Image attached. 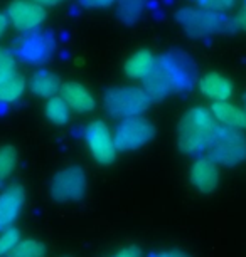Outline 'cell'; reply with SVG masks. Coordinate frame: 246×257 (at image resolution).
Instances as JSON below:
<instances>
[{
	"mask_svg": "<svg viewBox=\"0 0 246 257\" xmlns=\"http://www.w3.org/2000/svg\"><path fill=\"white\" fill-rule=\"evenodd\" d=\"M233 26L234 29H238V31L246 32V2H244V6L239 9V12L236 14V17L233 19Z\"/></svg>",
	"mask_w": 246,
	"mask_h": 257,
	"instance_id": "27",
	"label": "cell"
},
{
	"mask_svg": "<svg viewBox=\"0 0 246 257\" xmlns=\"http://www.w3.org/2000/svg\"><path fill=\"white\" fill-rule=\"evenodd\" d=\"M17 150L12 145L0 147V185L7 182V178L12 175V172L17 167Z\"/></svg>",
	"mask_w": 246,
	"mask_h": 257,
	"instance_id": "22",
	"label": "cell"
},
{
	"mask_svg": "<svg viewBox=\"0 0 246 257\" xmlns=\"http://www.w3.org/2000/svg\"><path fill=\"white\" fill-rule=\"evenodd\" d=\"M155 61L157 57L152 54L150 51L147 49H140L137 52H133L132 56L125 61L123 64V71L125 74L132 79H145L147 76H150V72L155 67Z\"/></svg>",
	"mask_w": 246,
	"mask_h": 257,
	"instance_id": "16",
	"label": "cell"
},
{
	"mask_svg": "<svg viewBox=\"0 0 246 257\" xmlns=\"http://www.w3.org/2000/svg\"><path fill=\"white\" fill-rule=\"evenodd\" d=\"M113 257H142V250L138 249V247H125V249H122L120 252H117Z\"/></svg>",
	"mask_w": 246,
	"mask_h": 257,
	"instance_id": "28",
	"label": "cell"
},
{
	"mask_svg": "<svg viewBox=\"0 0 246 257\" xmlns=\"http://www.w3.org/2000/svg\"><path fill=\"white\" fill-rule=\"evenodd\" d=\"M211 114L214 119L221 123V126H228V128L246 132V109L239 108L236 104H231L229 101L224 103H214L211 106Z\"/></svg>",
	"mask_w": 246,
	"mask_h": 257,
	"instance_id": "15",
	"label": "cell"
},
{
	"mask_svg": "<svg viewBox=\"0 0 246 257\" xmlns=\"http://www.w3.org/2000/svg\"><path fill=\"white\" fill-rule=\"evenodd\" d=\"M148 0H117V16L123 24L132 26L142 17Z\"/></svg>",
	"mask_w": 246,
	"mask_h": 257,
	"instance_id": "19",
	"label": "cell"
},
{
	"mask_svg": "<svg viewBox=\"0 0 246 257\" xmlns=\"http://www.w3.org/2000/svg\"><path fill=\"white\" fill-rule=\"evenodd\" d=\"M219 167L209 157L197 158L189 170L191 185L201 193H213L219 185Z\"/></svg>",
	"mask_w": 246,
	"mask_h": 257,
	"instance_id": "11",
	"label": "cell"
},
{
	"mask_svg": "<svg viewBox=\"0 0 246 257\" xmlns=\"http://www.w3.org/2000/svg\"><path fill=\"white\" fill-rule=\"evenodd\" d=\"M7 27H9V19H7L6 14L0 12V37H2L4 34H6Z\"/></svg>",
	"mask_w": 246,
	"mask_h": 257,
	"instance_id": "30",
	"label": "cell"
},
{
	"mask_svg": "<svg viewBox=\"0 0 246 257\" xmlns=\"http://www.w3.org/2000/svg\"><path fill=\"white\" fill-rule=\"evenodd\" d=\"M176 21L192 39H204L207 36H219L234 31L233 19L223 12L206 9H179L176 12Z\"/></svg>",
	"mask_w": 246,
	"mask_h": 257,
	"instance_id": "3",
	"label": "cell"
},
{
	"mask_svg": "<svg viewBox=\"0 0 246 257\" xmlns=\"http://www.w3.org/2000/svg\"><path fill=\"white\" fill-rule=\"evenodd\" d=\"M155 126L142 116L122 119L113 135L117 152H135L143 148L155 138Z\"/></svg>",
	"mask_w": 246,
	"mask_h": 257,
	"instance_id": "7",
	"label": "cell"
},
{
	"mask_svg": "<svg viewBox=\"0 0 246 257\" xmlns=\"http://www.w3.org/2000/svg\"><path fill=\"white\" fill-rule=\"evenodd\" d=\"M85 140L90 148L91 157L100 165H112L117 158V147H115L113 135L108 124L101 119H95L86 126Z\"/></svg>",
	"mask_w": 246,
	"mask_h": 257,
	"instance_id": "9",
	"label": "cell"
},
{
	"mask_svg": "<svg viewBox=\"0 0 246 257\" xmlns=\"http://www.w3.org/2000/svg\"><path fill=\"white\" fill-rule=\"evenodd\" d=\"M196 82V62L186 52L172 51L157 57L150 76L143 79V91L153 103L166 99L172 93H187Z\"/></svg>",
	"mask_w": 246,
	"mask_h": 257,
	"instance_id": "1",
	"label": "cell"
},
{
	"mask_svg": "<svg viewBox=\"0 0 246 257\" xmlns=\"http://www.w3.org/2000/svg\"><path fill=\"white\" fill-rule=\"evenodd\" d=\"M79 6L85 9H108L112 7L117 0H78Z\"/></svg>",
	"mask_w": 246,
	"mask_h": 257,
	"instance_id": "26",
	"label": "cell"
},
{
	"mask_svg": "<svg viewBox=\"0 0 246 257\" xmlns=\"http://www.w3.org/2000/svg\"><path fill=\"white\" fill-rule=\"evenodd\" d=\"M88 190V178L79 165H71L59 170L49 183L51 198L57 203L79 202Z\"/></svg>",
	"mask_w": 246,
	"mask_h": 257,
	"instance_id": "6",
	"label": "cell"
},
{
	"mask_svg": "<svg viewBox=\"0 0 246 257\" xmlns=\"http://www.w3.org/2000/svg\"><path fill=\"white\" fill-rule=\"evenodd\" d=\"M24 202H26V190L17 183L0 193V232L12 227L21 215Z\"/></svg>",
	"mask_w": 246,
	"mask_h": 257,
	"instance_id": "12",
	"label": "cell"
},
{
	"mask_svg": "<svg viewBox=\"0 0 246 257\" xmlns=\"http://www.w3.org/2000/svg\"><path fill=\"white\" fill-rule=\"evenodd\" d=\"M103 103L110 116L127 119L145 113L152 101L140 86H118L105 93Z\"/></svg>",
	"mask_w": 246,
	"mask_h": 257,
	"instance_id": "4",
	"label": "cell"
},
{
	"mask_svg": "<svg viewBox=\"0 0 246 257\" xmlns=\"http://www.w3.org/2000/svg\"><path fill=\"white\" fill-rule=\"evenodd\" d=\"M26 91V79L16 72L6 79H0V103H14Z\"/></svg>",
	"mask_w": 246,
	"mask_h": 257,
	"instance_id": "18",
	"label": "cell"
},
{
	"mask_svg": "<svg viewBox=\"0 0 246 257\" xmlns=\"http://www.w3.org/2000/svg\"><path fill=\"white\" fill-rule=\"evenodd\" d=\"M44 113L46 118L56 126H62L69 121V108L64 103V99L57 94L47 99V103L44 106Z\"/></svg>",
	"mask_w": 246,
	"mask_h": 257,
	"instance_id": "20",
	"label": "cell"
},
{
	"mask_svg": "<svg viewBox=\"0 0 246 257\" xmlns=\"http://www.w3.org/2000/svg\"><path fill=\"white\" fill-rule=\"evenodd\" d=\"M46 245L36 239H22L9 252L7 257H46Z\"/></svg>",
	"mask_w": 246,
	"mask_h": 257,
	"instance_id": "21",
	"label": "cell"
},
{
	"mask_svg": "<svg viewBox=\"0 0 246 257\" xmlns=\"http://www.w3.org/2000/svg\"><path fill=\"white\" fill-rule=\"evenodd\" d=\"M32 2L39 4L42 7H47V6H57V4H61L62 0H32Z\"/></svg>",
	"mask_w": 246,
	"mask_h": 257,
	"instance_id": "31",
	"label": "cell"
},
{
	"mask_svg": "<svg viewBox=\"0 0 246 257\" xmlns=\"http://www.w3.org/2000/svg\"><path fill=\"white\" fill-rule=\"evenodd\" d=\"M153 257H191V255L187 254L186 250H181V249H167V250L157 252Z\"/></svg>",
	"mask_w": 246,
	"mask_h": 257,
	"instance_id": "29",
	"label": "cell"
},
{
	"mask_svg": "<svg viewBox=\"0 0 246 257\" xmlns=\"http://www.w3.org/2000/svg\"><path fill=\"white\" fill-rule=\"evenodd\" d=\"M218 126L211 111L202 106L187 109L177 123V147L184 155L191 157L207 152Z\"/></svg>",
	"mask_w": 246,
	"mask_h": 257,
	"instance_id": "2",
	"label": "cell"
},
{
	"mask_svg": "<svg viewBox=\"0 0 246 257\" xmlns=\"http://www.w3.org/2000/svg\"><path fill=\"white\" fill-rule=\"evenodd\" d=\"M61 98L64 99V103L67 104V108L76 111V113H91L96 108V101L93 98V94L90 93L88 88H85L83 84L74 81L64 82L61 86Z\"/></svg>",
	"mask_w": 246,
	"mask_h": 257,
	"instance_id": "13",
	"label": "cell"
},
{
	"mask_svg": "<svg viewBox=\"0 0 246 257\" xmlns=\"http://www.w3.org/2000/svg\"><path fill=\"white\" fill-rule=\"evenodd\" d=\"M16 72H17V64L14 54L7 49H0V79L14 76Z\"/></svg>",
	"mask_w": 246,
	"mask_h": 257,
	"instance_id": "24",
	"label": "cell"
},
{
	"mask_svg": "<svg viewBox=\"0 0 246 257\" xmlns=\"http://www.w3.org/2000/svg\"><path fill=\"white\" fill-rule=\"evenodd\" d=\"M9 24L21 32H34L46 21V9L32 0H12L7 7Z\"/></svg>",
	"mask_w": 246,
	"mask_h": 257,
	"instance_id": "10",
	"label": "cell"
},
{
	"mask_svg": "<svg viewBox=\"0 0 246 257\" xmlns=\"http://www.w3.org/2000/svg\"><path fill=\"white\" fill-rule=\"evenodd\" d=\"M61 86L62 84H61L59 77L46 69L34 72L31 81H29V89H31V93L39 96V98H46V99H49L59 93Z\"/></svg>",
	"mask_w": 246,
	"mask_h": 257,
	"instance_id": "17",
	"label": "cell"
},
{
	"mask_svg": "<svg viewBox=\"0 0 246 257\" xmlns=\"http://www.w3.org/2000/svg\"><path fill=\"white\" fill-rule=\"evenodd\" d=\"M56 49V41L51 32L34 31L27 32L16 42V54L22 62L39 66L52 56Z\"/></svg>",
	"mask_w": 246,
	"mask_h": 257,
	"instance_id": "8",
	"label": "cell"
},
{
	"mask_svg": "<svg viewBox=\"0 0 246 257\" xmlns=\"http://www.w3.org/2000/svg\"><path fill=\"white\" fill-rule=\"evenodd\" d=\"M209 158L221 167H238L246 160V135L239 130L218 126L213 142L207 148Z\"/></svg>",
	"mask_w": 246,
	"mask_h": 257,
	"instance_id": "5",
	"label": "cell"
},
{
	"mask_svg": "<svg viewBox=\"0 0 246 257\" xmlns=\"http://www.w3.org/2000/svg\"><path fill=\"white\" fill-rule=\"evenodd\" d=\"M199 89L214 103H224L233 96V82L221 72H207L199 79Z\"/></svg>",
	"mask_w": 246,
	"mask_h": 257,
	"instance_id": "14",
	"label": "cell"
},
{
	"mask_svg": "<svg viewBox=\"0 0 246 257\" xmlns=\"http://www.w3.org/2000/svg\"><path fill=\"white\" fill-rule=\"evenodd\" d=\"M243 108L246 109V93L243 94Z\"/></svg>",
	"mask_w": 246,
	"mask_h": 257,
	"instance_id": "32",
	"label": "cell"
},
{
	"mask_svg": "<svg viewBox=\"0 0 246 257\" xmlns=\"http://www.w3.org/2000/svg\"><path fill=\"white\" fill-rule=\"evenodd\" d=\"M21 240V232L16 227H9V229L0 232V257H7L17 242Z\"/></svg>",
	"mask_w": 246,
	"mask_h": 257,
	"instance_id": "23",
	"label": "cell"
},
{
	"mask_svg": "<svg viewBox=\"0 0 246 257\" xmlns=\"http://www.w3.org/2000/svg\"><path fill=\"white\" fill-rule=\"evenodd\" d=\"M196 6H199V9H206V11H216V12H223L228 11L234 6L236 0H191Z\"/></svg>",
	"mask_w": 246,
	"mask_h": 257,
	"instance_id": "25",
	"label": "cell"
}]
</instances>
